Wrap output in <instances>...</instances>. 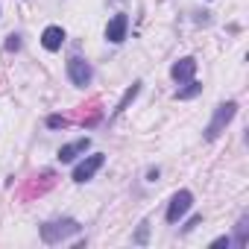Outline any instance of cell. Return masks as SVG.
<instances>
[{
	"label": "cell",
	"instance_id": "obj_18",
	"mask_svg": "<svg viewBox=\"0 0 249 249\" xmlns=\"http://www.w3.org/2000/svg\"><path fill=\"white\" fill-rule=\"evenodd\" d=\"M199 223H202V214H194V217H191V220H188V223L182 226V234H188V231H194V229H196Z\"/></svg>",
	"mask_w": 249,
	"mask_h": 249
},
{
	"label": "cell",
	"instance_id": "obj_10",
	"mask_svg": "<svg viewBox=\"0 0 249 249\" xmlns=\"http://www.w3.org/2000/svg\"><path fill=\"white\" fill-rule=\"evenodd\" d=\"M62 44H65V30H62V27H47V30L41 33V47H44V50L56 53V50H62Z\"/></svg>",
	"mask_w": 249,
	"mask_h": 249
},
{
	"label": "cell",
	"instance_id": "obj_19",
	"mask_svg": "<svg viewBox=\"0 0 249 249\" xmlns=\"http://www.w3.org/2000/svg\"><path fill=\"white\" fill-rule=\"evenodd\" d=\"M159 176H161L159 167H150V170H147V182H159Z\"/></svg>",
	"mask_w": 249,
	"mask_h": 249
},
{
	"label": "cell",
	"instance_id": "obj_3",
	"mask_svg": "<svg viewBox=\"0 0 249 249\" xmlns=\"http://www.w3.org/2000/svg\"><path fill=\"white\" fill-rule=\"evenodd\" d=\"M68 76H71V82H73L76 88H85V85H91V79H94V68H91V62H85L82 56H71V59H68Z\"/></svg>",
	"mask_w": 249,
	"mask_h": 249
},
{
	"label": "cell",
	"instance_id": "obj_14",
	"mask_svg": "<svg viewBox=\"0 0 249 249\" xmlns=\"http://www.w3.org/2000/svg\"><path fill=\"white\" fill-rule=\"evenodd\" d=\"M246 243H249V214H243V217L237 220V226H234V240H231V246L243 249Z\"/></svg>",
	"mask_w": 249,
	"mask_h": 249
},
{
	"label": "cell",
	"instance_id": "obj_20",
	"mask_svg": "<svg viewBox=\"0 0 249 249\" xmlns=\"http://www.w3.org/2000/svg\"><path fill=\"white\" fill-rule=\"evenodd\" d=\"M211 246H226V249H229V246H231V237H217Z\"/></svg>",
	"mask_w": 249,
	"mask_h": 249
},
{
	"label": "cell",
	"instance_id": "obj_13",
	"mask_svg": "<svg viewBox=\"0 0 249 249\" xmlns=\"http://www.w3.org/2000/svg\"><path fill=\"white\" fill-rule=\"evenodd\" d=\"M199 94H202V82H196V79L179 82V88L173 91V97H176V100H194V97H199Z\"/></svg>",
	"mask_w": 249,
	"mask_h": 249
},
{
	"label": "cell",
	"instance_id": "obj_15",
	"mask_svg": "<svg viewBox=\"0 0 249 249\" xmlns=\"http://www.w3.org/2000/svg\"><path fill=\"white\" fill-rule=\"evenodd\" d=\"M47 126H50V129H65V126H71V117H65V114H50V117H47Z\"/></svg>",
	"mask_w": 249,
	"mask_h": 249
},
{
	"label": "cell",
	"instance_id": "obj_12",
	"mask_svg": "<svg viewBox=\"0 0 249 249\" xmlns=\"http://www.w3.org/2000/svg\"><path fill=\"white\" fill-rule=\"evenodd\" d=\"M85 108H88V114H85V111H79V123L91 129V126H97V123L103 120V108H100V100H91Z\"/></svg>",
	"mask_w": 249,
	"mask_h": 249
},
{
	"label": "cell",
	"instance_id": "obj_17",
	"mask_svg": "<svg viewBox=\"0 0 249 249\" xmlns=\"http://www.w3.org/2000/svg\"><path fill=\"white\" fill-rule=\"evenodd\" d=\"M21 44H24V41H21V36H18V33H12V36H6V50H9V53H15V50H21Z\"/></svg>",
	"mask_w": 249,
	"mask_h": 249
},
{
	"label": "cell",
	"instance_id": "obj_6",
	"mask_svg": "<svg viewBox=\"0 0 249 249\" xmlns=\"http://www.w3.org/2000/svg\"><path fill=\"white\" fill-rule=\"evenodd\" d=\"M126 30H129V15H126V12H117V15L106 24V41L123 44V41H126Z\"/></svg>",
	"mask_w": 249,
	"mask_h": 249
},
{
	"label": "cell",
	"instance_id": "obj_2",
	"mask_svg": "<svg viewBox=\"0 0 249 249\" xmlns=\"http://www.w3.org/2000/svg\"><path fill=\"white\" fill-rule=\"evenodd\" d=\"M234 114H237V103L234 100H226V103H220L217 108H214V117H211V123L205 126V141H217L223 132H226V126L234 120Z\"/></svg>",
	"mask_w": 249,
	"mask_h": 249
},
{
	"label": "cell",
	"instance_id": "obj_8",
	"mask_svg": "<svg viewBox=\"0 0 249 249\" xmlns=\"http://www.w3.org/2000/svg\"><path fill=\"white\" fill-rule=\"evenodd\" d=\"M194 73H196V59L194 56H185V59L173 62V68H170L173 82H188V79H194Z\"/></svg>",
	"mask_w": 249,
	"mask_h": 249
},
{
	"label": "cell",
	"instance_id": "obj_16",
	"mask_svg": "<svg viewBox=\"0 0 249 249\" xmlns=\"http://www.w3.org/2000/svg\"><path fill=\"white\" fill-rule=\"evenodd\" d=\"M147 237H150V223L144 220V223L138 226V231H135V237H132V240H135V243H147Z\"/></svg>",
	"mask_w": 249,
	"mask_h": 249
},
{
	"label": "cell",
	"instance_id": "obj_11",
	"mask_svg": "<svg viewBox=\"0 0 249 249\" xmlns=\"http://www.w3.org/2000/svg\"><path fill=\"white\" fill-rule=\"evenodd\" d=\"M141 85H144V82H141V79H135V82H132V85H129L126 91H123V97H120V103L114 106V111H111V117H117V114H123V111H126V108H129V103H132V100H135V97L141 94Z\"/></svg>",
	"mask_w": 249,
	"mask_h": 249
},
{
	"label": "cell",
	"instance_id": "obj_9",
	"mask_svg": "<svg viewBox=\"0 0 249 249\" xmlns=\"http://www.w3.org/2000/svg\"><path fill=\"white\" fill-rule=\"evenodd\" d=\"M88 147H91V138L85 135V138H79V141H73V144H65V147L59 150V156H56V159H59L62 164H71V161H76Z\"/></svg>",
	"mask_w": 249,
	"mask_h": 249
},
{
	"label": "cell",
	"instance_id": "obj_7",
	"mask_svg": "<svg viewBox=\"0 0 249 249\" xmlns=\"http://www.w3.org/2000/svg\"><path fill=\"white\" fill-rule=\"evenodd\" d=\"M53 185H56V173H53V170H44L41 176H33V179L27 182V188H24V194H21V196H24V199L36 196V194L41 196V194H47Z\"/></svg>",
	"mask_w": 249,
	"mask_h": 249
},
{
	"label": "cell",
	"instance_id": "obj_5",
	"mask_svg": "<svg viewBox=\"0 0 249 249\" xmlns=\"http://www.w3.org/2000/svg\"><path fill=\"white\" fill-rule=\"evenodd\" d=\"M103 164H106V156H103V153H94V156H88L85 161H79V164L73 167V182H76V185H82V182L94 179V173H97Z\"/></svg>",
	"mask_w": 249,
	"mask_h": 249
},
{
	"label": "cell",
	"instance_id": "obj_1",
	"mask_svg": "<svg viewBox=\"0 0 249 249\" xmlns=\"http://www.w3.org/2000/svg\"><path fill=\"white\" fill-rule=\"evenodd\" d=\"M41 240L47 243V246H56V243H62V240H68V237H73V234H79L82 231V226H79V220H73V217H62V220H47V223H41Z\"/></svg>",
	"mask_w": 249,
	"mask_h": 249
},
{
	"label": "cell",
	"instance_id": "obj_4",
	"mask_svg": "<svg viewBox=\"0 0 249 249\" xmlns=\"http://www.w3.org/2000/svg\"><path fill=\"white\" fill-rule=\"evenodd\" d=\"M191 205H194V194L191 191H176L173 194V199H170V205H167V223H179L188 211H191Z\"/></svg>",
	"mask_w": 249,
	"mask_h": 249
}]
</instances>
